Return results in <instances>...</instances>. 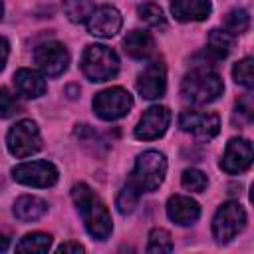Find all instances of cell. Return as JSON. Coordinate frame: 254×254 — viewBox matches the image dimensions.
<instances>
[{
    "mask_svg": "<svg viewBox=\"0 0 254 254\" xmlns=\"http://www.w3.org/2000/svg\"><path fill=\"white\" fill-rule=\"evenodd\" d=\"M71 198H73V202H75V206L83 218L87 232L97 240H105L111 234L113 224H111V216H109L103 200L85 183L73 185Z\"/></svg>",
    "mask_w": 254,
    "mask_h": 254,
    "instance_id": "obj_1",
    "label": "cell"
},
{
    "mask_svg": "<svg viewBox=\"0 0 254 254\" xmlns=\"http://www.w3.org/2000/svg\"><path fill=\"white\" fill-rule=\"evenodd\" d=\"M222 91H224L222 79L214 71H210L206 65L194 67L190 73L185 75V79L181 83L183 99L189 103H194V105L210 103L218 95H222Z\"/></svg>",
    "mask_w": 254,
    "mask_h": 254,
    "instance_id": "obj_2",
    "label": "cell"
},
{
    "mask_svg": "<svg viewBox=\"0 0 254 254\" xmlns=\"http://www.w3.org/2000/svg\"><path fill=\"white\" fill-rule=\"evenodd\" d=\"M167 173V159L159 151H145L137 157L135 167L131 171L129 183L139 192H153L161 187Z\"/></svg>",
    "mask_w": 254,
    "mask_h": 254,
    "instance_id": "obj_3",
    "label": "cell"
},
{
    "mask_svg": "<svg viewBox=\"0 0 254 254\" xmlns=\"http://www.w3.org/2000/svg\"><path fill=\"white\" fill-rule=\"evenodd\" d=\"M81 71L91 81H107L119 71L117 54L101 44L87 46L81 56Z\"/></svg>",
    "mask_w": 254,
    "mask_h": 254,
    "instance_id": "obj_4",
    "label": "cell"
},
{
    "mask_svg": "<svg viewBox=\"0 0 254 254\" xmlns=\"http://www.w3.org/2000/svg\"><path fill=\"white\" fill-rule=\"evenodd\" d=\"M6 145H8V151L18 159L34 155L42 147V137H40L38 125L32 119L18 121L16 125L10 127V131L6 135Z\"/></svg>",
    "mask_w": 254,
    "mask_h": 254,
    "instance_id": "obj_5",
    "label": "cell"
},
{
    "mask_svg": "<svg viewBox=\"0 0 254 254\" xmlns=\"http://www.w3.org/2000/svg\"><path fill=\"white\" fill-rule=\"evenodd\" d=\"M246 224V212L236 200L224 202L212 218V236L216 242H230Z\"/></svg>",
    "mask_w": 254,
    "mask_h": 254,
    "instance_id": "obj_6",
    "label": "cell"
},
{
    "mask_svg": "<svg viewBox=\"0 0 254 254\" xmlns=\"http://www.w3.org/2000/svg\"><path fill=\"white\" fill-rule=\"evenodd\" d=\"M131 105H133V97L123 87H109L93 97V111L103 121H115L127 115Z\"/></svg>",
    "mask_w": 254,
    "mask_h": 254,
    "instance_id": "obj_7",
    "label": "cell"
},
{
    "mask_svg": "<svg viewBox=\"0 0 254 254\" xmlns=\"http://www.w3.org/2000/svg\"><path fill=\"white\" fill-rule=\"evenodd\" d=\"M14 181L28 185V187H38V189H48L56 185L58 181V169L50 161H28L22 165H16L12 169Z\"/></svg>",
    "mask_w": 254,
    "mask_h": 254,
    "instance_id": "obj_8",
    "label": "cell"
},
{
    "mask_svg": "<svg viewBox=\"0 0 254 254\" xmlns=\"http://www.w3.org/2000/svg\"><path fill=\"white\" fill-rule=\"evenodd\" d=\"M179 125L183 131L194 135L198 141H210L220 131V119L210 111H183L179 117Z\"/></svg>",
    "mask_w": 254,
    "mask_h": 254,
    "instance_id": "obj_9",
    "label": "cell"
},
{
    "mask_svg": "<svg viewBox=\"0 0 254 254\" xmlns=\"http://www.w3.org/2000/svg\"><path fill=\"white\" fill-rule=\"evenodd\" d=\"M34 60L38 67L48 75V77H58L67 69L69 64V54L60 42H46L36 48Z\"/></svg>",
    "mask_w": 254,
    "mask_h": 254,
    "instance_id": "obj_10",
    "label": "cell"
},
{
    "mask_svg": "<svg viewBox=\"0 0 254 254\" xmlns=\"http://www.w3.org/2000/svg\"><path fill=\"white\" fill-rule=\"evenodd\" d=\"M250 163H252V143L242 137L230 139L220 159V169L228 175H240L250 167Z\"/></svg>",
    "mask_w": 254,
    "mask_h": 254,
    "instance_id": "obj_11",
    "label": "cell"
},
{
    "mask_svg": "<svg viewBox=\"0 0 254 254\" xmlns=\"http://www.w3.org/2000/svg\"><path fill=\"white\" fill-rule=\"evenodd\" d=\"M169 123H171V111L163 105H153L141 115V119L135 127V137L143 139V141L159 139L167 131Z\"/></svg>",
    "mask_w": 254,
    "mask_h": 254,
    "instance_id": "obj_12",
    "label": "cell"
},
{
    "mask_svg": "<svg viewBox=\"0 0 254 254\" xmlns=\"http://www.w3.org/2000/svg\"><path fill=\"white\" fill-rule=\"evenodd\" d=\"M167 89V69L161 60L147 64V67L137 77V91L145 99H157Z\"/></svg>",
    "mask_w": 254,
    "mask_h": 254,
    "instance_id": "obj_13",
    "label": "cell"
},
{
    "mask_svg": "<svg viewBox=\"0 0 254 254\" xmlns=\"http://www.w3.org/2000/svg\"><path fill=\"white\" fill-rule=\"evenodd\" d=\"M85 22H87V32L97 36V38L115 36L121 30V24H123L119 10L115 6H107V4L95 8Z\"/></svg>",
    "mask_w": 254,
    "mask_h": 254,
    "instance_id": "obj_14",
    "label": "cell"
},
{
    "mask_svg": "<svg viewBox=\"0 0 254 254\" xmlns=\"http://www.w3.org/2000/svg\"><path fill=\"white\" fill-rule=\"evenodd\" d=\"M167 214L169 218L179 224V226H190L198 220L200 216V206L196 200H192L190 196H183V194H175L169 198L167 202Z\"/></svg>",
    "mask_w": 254,
    "mask_h": 254,
    "instance_id": "obj_15",
    "label": "cell"
},
{
    "mask_svg": "<svg viewBox=\"0 0 254 254\" xmlns=\"http://www.w3.org/2000/svg\"><path fill=\"white\" fill-rule=\"evenodd\" d=\"M210 10V0H171V12L179 22H200Z\"/></svg>",
    "mask_w": 254,
    "mask_h": 254,
    "instance_id": "obj_16",
    "label": "cell"
},
{
    "mask_svg": "<svg viewBox=\"0 0 254 254\" xmlns=\"http://www.w3.org/2000/svg\"><path fill=\"white\" fill-rule=\"evenodd\" d=\"M14 83L18 93L24 97H40L46 93V79L34 69H18L14 75Z\"/></svg>",
    "mask_w": 254,
    "mask_h": 254,
    "instance_id": "obj_17",
    "label": "cell"
},
{
    "mask_svg": "<svg viewBox=\"0 0 254 254\" xmlns=\"http://www.w3.org/2000/svg\"><path fill=\"white\" fill-rule=\"evenodd\" d=\"M125 52L131 56V58H137V60H145L153 54L155 50V40L149 32H143V30H133L125 36Z\"/></svg>",
    "mask_w": 254,
    "mask_h": 254,
    "instance_id": "obj_18",
    "label": "cell"
},
{
    "mask_svg": "<svg viewBox=\"0 0 254 254\" xmlns=\"http://www.w3.org/2000/svg\"><path fill=\"white\" fill-rule=\"evenodd\" d=\"M46 210H48V204L38 196L24 194V196L16 198V202H14V216L18 220H24V222L42 218L46 214Z\"/></svg>",
    "mask_w": 254,
    "mask_h": 254,
    "instance_id": "obj_19",
    "label": "cell"
},
{
    "mask_svg": "<svg viewBox=\"0 0 254 254\" xmlns=\"http://www.w3.org/2000/svg\"><path fill=\"white\" fill-rule=\"evenodd\" d=\"M232 50V36L224 30H212L208 36V56H212L214 60L226 58Z\"/></svg>",
    "mask_w": 254,
    "mask_h": 254,
    "instance_id": "obj_20",
    "label": "cell"
},
{
    "mask_svg": "<svg viewBox=\"0 0 254 254\" xmlns=\"http://www.w3.org/2000/svg\"><path fill=\"white\" fill-rule=\"evenodd\" d=\"M50 246H52V236L50 234L32 232V234H26L16 244V250L18 252H38V254H44V252L50 250Z\"/></svg>",
    "mask_w": 254,
    "mask_h": 254,
    "instance_id": "obj_21",
    "label": "cell"
},
{
    "mask_svg": "<svg viewBox=\"0 0 254 254\" xmlns=\"http://www.w3.org/2000/svg\"><path fill=\"white\" fill-rule=\"evenodd\" d=\"M95 10L93 0H64V12L67 20L79 24L89 18V14Z\"/></svg>",
    "mask_w": 254,
    "mask_h": 254,
    "instance_id": "obj_22",
    "label": "cell"
},
{
    "mask_svg": "<svg viewBox=\"0 0 254 254\" xmlns=\"http://www.w3.org/2000/svg\"><path fill=\"white\" fill-rule=\"evenodd\" d=\"M248 28H250V16L246 10L236 8L224 16V32H228L230 36L232 34H244Z\"/></svg>",
    "mask_w": 254,
    "mask_h": 254,
    "instance_id": "obj_23",
    "label": "cell"
},
{
    "mask_svg": "<svg viewBox=\"0 0 254 254\" xmlns=\"http://www.w3.org/2000/svg\"><path fill=\"white\" fill-rule=\"evenodd\" d=\"M139 18L147 24V26H151V28H159V30H165V26H167V22H165V14H163V10H161V6H157V4H153V2H145V4H141L139 6Z\"/></svg>",
    "mask_w": 254,
    "mask_h": 254,
    "instance_id": "obj_24",
    "label": "cell"
},
{
    "mask_svg": "<svg viewBox=\"0 0 254 254\" xmlns=\"http://www.w3.org/2000/svg\"><path fill=\"white\" fill-rule=\"evenodd\" d=\"M139 194H141V192H139L131 183H127V185L119 190V194H117V200H115L117 210H119L121 214H131V212L135 210L137 202H139Z\"/></svg>",
    "mask_w": 254,
    "mask_h": 254,
    "instance_id": "obj_25",
    "label": "cell"
},
{
    "mask_svg": "<svg viewBox=\"0 0 254 254\" xmlns=\"http://www.w3.org/2000/svg\"><path fill=\"white\" fill-rule=\"evenodd\" d=\"M173 250V240L171 234L165 228H153L149 232V244H147V252H171Z\"/></svg>",
    "mask_w": 254,
    "mask_h": 254,
    "instance_id": "obj_26",
    "label": "cell"
},
{
    "mask_svg": "<svg viewBox=\"0 0 254 254\" xmlns=\"http://www.w3.org/2000/svg\"><path fill=\"white\" fill-rule=\"evenodd\" d=\"M232 75H234V81L244 85L246 89H252L254 85V65H252V58H244L240 60L234 67H232Z\"/></svg>",
    "mask_w": 254,
    "mask_h": 254,
    "instance_id": "obj_27",
    "label": "cell"
},
{
    "mask_svg": "<svg viewBox=\"0 0 254 254\" xmlns=\"http://www.w3.org/2000/svg\"><path fill=\"white\" fill-rule=\"evenodd\" d=\"M181 183H183V187H185L187 190L202 192V190L206 189L208 179H206V175H204L202 171H198V169H187V171L183 173Z\"/></svg>",
    "mask_w": 254,
    "mask_h": 254,
    "instance_id": "obj_28",
    "label": "cell"
},
{
    "mask_svg": "<svg viewBox=\"0 0 254 254\" xmlns=\"http://www.w3.org/2000/svg\"><path fill=\"white\" fill-rule=\"evenodd\" d=\"M22 105L16 99V95L10 93V89L0 87V117H12L16 113H20Z\"/></svg>",
    "mask_w": 254,
    "mask_h": 254,
    "instance_id": "obj_29",
    "label": "cell"
},
{
    "mask_svg": "<svg viewBox=\"0 0 254 254\" xmlns=\"http://www.w3.org/2000/svg\"><path fill=\"white\" fill-rule=\"evenodd\" d=\"M58 252H75V254H79V252H83V246L79 242H64L62 246H58Z\"/></svg>",
    "mask_w": 254,
    "mask_h": 254,
    "instance_id": "obj_30",
    "label": "cell"
},
{
    "mask_svg": "<svg viewBox=\"0 0 254 254\" xmlns=\"http://www.w3.org/2000/svg\"><path fill=\"white\" fill-rule=\"evenodd\" d=\"M238 107L242 109V113H244L248 119H252V103H250V95H244V97L238 101Z\"/></svg>",
    "mask_w": 254,
    "mask_h": 254,
    "instance_id": "obj_31",
    "label": "cell"
},
{
    "mask_svg": "<svg viewBox=\"0 0 254 254\" xmlns=\"http://www.w3.org/2000/svg\"><path fill=\"white\" fill-rule=\"evenodd\" d=\"M6 60H8V42L4 38H0V71L4 69Z\"/></svg>",
    "mask_w": 254,
    "mask_h": 254,
    "instance_id": "obj_32",
    "label": "cell"
},
{
    "mask_svg": "<svg viewBox=\"0 0 254 254\" xmlns=\"http://www.w3.org/2000/svg\"><path fill=\"white\" fill-rule=\"evenodd\" d=\"M8 244H10V238L2 234V236H0V250H6V248H8Z\"/></svg>",
    "mask_w": 254,
    "mask_h": 254,
    "instance_id": "obj_33",
    "label": "cell"
},
{
    "mask_svg": "<svg viewBox=\"0 0 254 254\" xmlns=\"http://www.w3.org/2000/svg\"><path fill=\"white\" fill-rule=\"evenodd\" d=\"M2 14H4V6H2V2H0V20H2Z\"/></svg>",
    "mask_w": 254,
    "mask_h": 254,
    "instance_id": "obj_34",
    "label": "cell"
}]
</instances>
